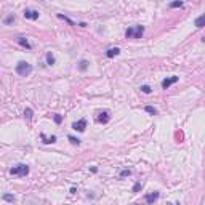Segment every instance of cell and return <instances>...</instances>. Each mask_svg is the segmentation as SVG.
Returning <instances> with one entry per match:
<instances>
[{"label": "cell", "instance_id": "24", "mask_svg": "<svg viewBox=\"0 0 205 205\" xmlns=\"http://www.w3.org/2000/svg\"><path fill=\"white\" fill-rule=\"evenodd\" d=\"M141 188H143V183H141V181H138V183L133 186V192H138V191L141 189Z\"/></svg>", "mask_w": 205, "mask_h": 205}, {"label": "cell", "instance_id": "7", "mask_svg": "<svg viewBox=\"0 0 205 205\" xmlns=\"http://www.w3.org/2000/svg\"><path fill=\"white\" fill-rule=\"evenodd\" d=\"M40 138L43 139V143H45V144H53V143H56V139H58L56 136H55V135H51V136H46L45 133H42V135H40Z\"/></svg>", "mask_w": 205, "mask_h": 205}, {"label": "cell", "instance_id": "3", "mask_svg": "<svg viewBox=\"0 0 205 205\" xmlns=\"http://www.w3.org/2000/svg\"><path fill=\"white\" fill-rule=\"evenodd\" d=\"M85 128H87V120L85 119H80V120H77V122H74L72 123V130H76V132H85Z\"/></svg>", "mask_w": 205, "mask_h": 205}, {"label": "cell", "instance_id": "25", "mask_svg": "<svg viewBox=\"0 0 205 205\" xmlns=\"http://www.w3.org/2000/svg\"><path fill=\"white\" fill-rule=\"evenodd\" d=\"M69 141H71L72 144H77V146H79V144H80V139H79V138H76V136H69Z\"/></svg>", "mask_w": 205, "mask_h": 205}, {"label": "cell", "instance_id": "26", "mask_svg": "<svg viewBox=\"0 0 205 205\" xmlns=\"http://www.w3.org/2000/svg\"><path fill=\"white\" fill-rule=\"evenodd\" d=\"M53 120H55L56 123H61V122H63V117H61L59 114H55V115H53Z\"/></svg>", "mask_w": 205, "mask_h": 205}, {"label": "cell", "instance_id": "13", "mask_svg": "<svg viewBox=\"0 0 205 205\" xmlns=\"http://www.w3.org/2000/svg\"><path fill=\"white\" fill-rule=\"evenodd\" d=\"M194 24H195V27H199V29H200V27H204V24H205V15H200L197 19H195Z\"/></svg>", "mask_w": 205, "mask_h": 205}, {"label": "cell", "instance_id": "11", "mask_svg": "<svg viewBox=\"0 0 205 205\" xmlns=\"http://www.w3.org/2000/svg\"><path fill=\"white\" fill-rule=\"evenodd\" d=\"M18 43H19L21 46H24L26 50H31V48H32L31 43L27 42V39H24V37H18Z\"/></svg>", "mask_w": 205, "mask_h": 205}, {"label": "cell", "instance_id": "9", "mask_svg": "<svg viewBox=\"0 0 205 205\" xmlns=\"http://www.w3.org/2000/svg\"><path fill=\"white\" fill-rule=\"evenodd\" d=\"M119 53H120V48L112 46V48H109L108 51H106V56H108V58H114V56H117Z\"/></svg>", "mask_w": 205, "mask_h": 205}, {"label": "cell", "instance_id": "5", "mask_svg": "<svg viewBox=\"0 0 205 205\" xmlns=\"http://www.w3.org/2000/svg\"><path fill=\"white\" fill-rule=\"evenodd\" d=\"M39 15H40V13L35 11V10H29V8H26V10H24V18H26V19H39Z\"/></svg>", "mask_w": 205, "mask_h": 205}, {"label": "cell", "instance_id": "18", "mask_svg": "<svg viewBox=\"0 0 205 205\" xmlns=\"http://www.w3.org/2000/svg\"><path fill=\"white\" fill-rule=\"evenodd\" d=\"M146 112L151 114V115H156V114H157V109L152 108V106H146Z\"/></svg>", "mask_w": 205, "mask_h": 205}, {"label": "cell", "instance_id": "6", "mask_svg": "<svg viewBox=\"0 0 205 205\" xmlns=\"http://www.w3.org/2000/svg\"><path fill=\"white\" fill-rule=\"evenodd\" d=\"M109 119H111L109 111H103V112H100V115H98V122L100 123H108Z\"/></svg>", "mask_w": 205, "mask_h": 205}, {"label": "cell", "instance_id": "1", "mask_svg": "<svg viewBox=\"0 0 205 205\" xmlns=\"http://www.w3.org/2000/svg\"><path fill=\"white\" fill-rule=\"evenodd\" d=\"M16 74L21 77H27L32 74V64H29L27 61H19L16 64Z\"/></svg>", "mask_w": 205, "mask_h": 205}, {"label": "cell", "instance_id": "19", "mask_svg": "<svg viewBox=\"0 0 205 205\" xmlns=\"http://www.w3.org/2000/svg\"><path fill=\"white\" fill-rule=\"evenodd\" d=\"M3 200H7V202H15L16 197H15V195H11V194H5V195H3Z\"/></svg>", "mask_w": 205, "mask_h": 205}, {"label": "cell", "instance_id": "16", "mask_svg": "<svg viewBox=\"0 0 205 205\" xmlns=\"http://www.w3.org/2000/svg\"><path fill=\"white\" fill-rule=\"evenodd\" d=\"M58 18H59V19H63V21H66L67 24H71V26H76V22H74V21H71L67 16H64V15H58Z\"/></svg>", "mask_w": 205, "mask_h": 205}, {"label": "cell", "instance_id": "20", "mask_svg": "<svg viewBox=\"0 0 205 205\" xmlns=\"http://www.w3.org/2000/svg\"><path fill=\"white\" fill-rule=\"evenodd\" d=\"M170 7H171V8H178V7H183V2H181V0H175V2H171V3H170Z\"/></svg>", "mask_w": 205, "mask_h": 205}, {"label": "cell", "instance_id": "21", "mask_svg": "<svg viewBox=\"0 0 205 205\" xmlns=\"http://www.w3.org/2000/svg\"><path fill=\"white\" fill-rule=\"evenodd\" d=\"M130 175H132V170H128V168L120 171V178H125V176H130Z\"/></svg>", "mask_w": 205, "mask_h": 205}, {"label": "cell", "instance_id": "10", "mask_svg": "<svg viewBox=\"0 0 205 205\" xmlns=\"http://www.w3.org/2000/svg\"><path fill=\"white\" fill-rule=\"evenodd\" d=\"M144 199H146V202H147V204H154L157 199H159V192H151V194H147Z\"/></svg>", "mask_w": 205, "mask_h": 205}, {"label": "cell", "instance_id": "15", "mask_svg": "<svg viewBox=\"0 0 205 205\" xmlns=\"http://www.w3.org/2000/svg\"><path fill=\"white\" fill-rule=\"evenodd\" d=\"M15 19H16V16L11 13V15H8V16L5 18V24H11V22H15Z\"/></svg>", "mask_w": 205, "mask_h": 205}, {"label": "cell", "instance_id": "27", "mask_svg": "<svg viewBox=\"0 0 205 205\" xmlns=\"http://www.w3.org/2000/svg\"><path fill=\"white\" fill-rule=\"evenodd\" d=\"M69 192H71V194H76L77 189H76V188H71V191H69Z\"/></svg>", "mask_w": 205, "mask_h": 205}, {"label": "cell", "instance_id": "12", "mask_svg": "<svg viewBox=\"0 0 205 205\" xmlns=\"http://www.w3.org/2000/svg\"><path fill=\"white\" fill-rule=\"evenodd\" d=\"M45 59H46V64H48V66H53V64H55V61H56V59H55V56H53V53H51V51H48V53H46Z\"/></svg>", "mask_w": 205, "mask_h": 205}, {"label": "cell", "instance_id": "23", "mask_svg": "<svg viewBox=\"0 0 205 205\" xmlns=\"http://www.w3.org/2000/svg\"><path fill=\"white\" fill-rule=\"evenodd\" d=\"M141 91L146 93V95H149V93H151L152 90H151V87H149V85H143V87H141Z\"/></svg>", "mask_w": 205, "mask_h": 205}, {"label": "cell", "instance_id": "14", "mask_svg": "<svg viewBox=\"0 0 205 205\" xmlns=\"http://www.w3.org/2000/svg\"><path fill=\"white\" fill-rule=\"evenodd\" d=\"M87 67H88V61L87 59H82V61L79 63V69H80V71H85Z\"/></svg>", "mask_w": 205, "mask_h": 205}, {"label": "cell", "instance_id": "17", "mask_svg": "<svg viewBox=\"0 0 205 205\" xmlns=\"http://www.w3.org/2000/svg\"><path fill=\"white\" fill-rule=\"evenodd\" d=\"M24 117H26L27 120L32 119V109H31V108H26V109H24Z\"/></svg>", "mask_w": 205, "mask_h": 205}, {"label": "cell", "instance_id": "4", "mask_svg": "<svg viewBox=\"0 0 205 205\" xmlns=\"http://www.w3.org/2000/svg\"><path fill=\"white\" fill-rule=\"evenodd\" d=\"M178 80H180L178 76H171V77H168V79H164V80H162V88H164V90H167V88L171 87L173 83H176Z\"/></svg>", "mask_w": 205, "mask_h": 205}, {"label": "cell", "instance_id": "22", "mask_svg": "<svg viewBox=\"0 0 205 205\" xmlns=\"http://www.w3.org/2000/svg\"><path fill=\"white\" fill-rule=\"evenodd\" d=\"M125 37H127V39H132L133 37V27H128V29L125 31Z\"/></svg>", "mask_w": 205, "mask_h": 205}, {"label": "cell", "instance_id": "2", "mask_svg": "<svg viewBox=\"0 0 205 205\" xmlns=\"http://www.w3.org/2000/svg\"><path fill=\"white\" fill-rule=\"evenodd\" d=\"M27 173H29V167L24 164H19L10 170V175H18V176H26Z\"/></svg>", "mask_w": 205, "mask_h": 205}, {"label": "cell", "instance_id": "8", "mask_svg": "<svg viewBox=\"0 0 205 205\" xmlns=\"http://www.w3.org/2000/svg\"><path fill=\"white\" fill-rule=\"evenodd\" d=\"M143 32H144V27H143V26H136V27H133V39H141Z\"/></svg>", "mask_w": 205, "mask_h": 205}]
</instances>
